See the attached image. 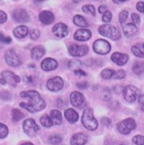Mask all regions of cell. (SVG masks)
<instances>
[{
    "label": "cell",
    "mask_w": 144,
    "mask_h": 145,
    "mask_svg": "<svg viewBox=\"0 0 144 145\" xmlns=\"http://www.w3.org/2000/svg\"><path fill=\"white\" fill-rule=\"evenodd\" d=\"M20 97L27 100L26 102H21L20 106L30 112H37L46 107V102L38 92L35 90L23 91L20 93Z\"/></svg>",
    "instance_id": "cell-1"
},
{
    "label": "cell",
    "mask_w": 144,
    "mask_h": 145,
    "mask_svg": "<svg viewBox=\"0 0 144 145\" xmlns=\"http://www.w3.org/2000/svg\"><path fill=\"white\" fill-rule=\"evenodd\" d=\"M82 125L90 131H94L98 128V121L93 116V110L92 108H87L84 110L81 116Z\"/></svg>",
    "instance_id": "cell-2"
},
{
    "label": "cell",
    "mask_w": 144,
    "mask_h": 145,
    "mask_svg": "<svg viewBox=\"0 0 144 145\" xmlns=\"http://www.w3.org/2000/svg\"><path fill=\"white\" fill-rule=\"evenodd\" d=\"M100 35L110 38L112 40H119L120 38V32L119 30L112 25H103L98 28Z\"/></svg>",
    "instance_id": "cell-3"
},
{
    "label": "cell",
    "mask_w": 144,
    "mask_h": 145,
    "mask_svg": "<svg viewBox=\"0 0 144 145\" xmlns=\"http://www.w3.org/2000/svg\"><path fill=\"white\" fill-rule=\"evenodd\" d=\"M136 127H137V123H136L135 120L132 118L125 119L117 125L118 131L121 134H124V135L130 134L131 133V131L136 129Z\"/></svg>",
    "instance_id": "cell-4"
},
{
    "label": "cell",
    "mask_w": 144,
    "mask_h": 145,
    "mask_svg": "<svg viewBox=\"0 0 144 145\" xmlns=\"http://www.w3.org/2000/svg\"><path fill=\"white\" fill-rule=\"evenodd\" d=\"M5 62L10 67H18L21 64V59L20 56L15 52L14 49H9L5 52Z\"/></svg>",
    "instance_id": "cell-5"
},
{
    "label": "cell",
    "mask_w": 144,
    "mask_h": 145,
    "mask_svg": "<svg viewBox=\"0 0 144 145\" xmlns=\"http://www.w3.org/2000/svg\"><path fill=\"white\" fill-rule=\"evenodd\" d=\"M123 96L127 102L133 103L139 97V90L133 85H128L123 90Z\"/></svg>",
    "instance_id": "cell-6"
},
{
    "label": "cell",
    "mask_w": 144,
    "mask_h": 145,
    "mask_svg": "<svg viewBox=\"0 0 144 145\" xmlns=\"http://www.w3.org/2000/svg\"><path fill=\"white\" fill-rule=\"evenodd\" d=\"M93 50L96 53L104 55L107 54L111 50V46L107 40H103V39H98L94 41L92 45Z\"/></svg>",
    "instance_id": "cell-7"
},
{
    "label": "cell",
    "mask_w": 144,
    "mask_h": 145,
    "mask_svg": "<svg viewBox=\"0 0 144 145\" xmlns=\"http://www.w3.org/2000/svg\"><path fill=\"white\" fill-rule=\"evenodd\" d=\"M23 129L25 133L29 137H34L36 133L40 130L39 126L33 119H26L23 123Z\"/></svg>",
    "instance_id": "cell-8"
},
{
    "label": "cell",
    "mask_w": 144,
    "mask_h": 145,
    "mask_svg": "<svg viewBox=\"0 0 144 145\" xmlns=\"http://www.w3.org/2000/svg\"><path fill=\"white\" fill-rule=\"evenodd\" d=\"M89 52V48L86 45H71L69 47V53L75 57H80L87 55Z\"/></svg>",
    "instance_id": "cell-9"
},
{
    "label": "cell",
    "mask_w": 144,
    "mask_h": 145,
    "mask_svg": "<svg viewBox=\"0 0 144 145\" xmlns=\"http://www.w3.org/2000/svg\"><path fill=\"white\" fill-rule=\"evenodd\" d=\"M63 87H64V80L62 79V78L59 76L54 77L48 79L47 82V88L53 92L59 91L63 89Z\"/></svg>",
    "instance_id": "cell-10"
},
{
    "label": "cell",
    "mask_w": 144,
    "mask_h": 145,
    "mask_svg": "<svg viewBox=\"0 0 144 145\" xmlns=\"http://www.w3.org/2000/svg\"><path fill=\"white\" fill-rule=\"evenodd\" d=\"M53 33L59 38H65L69 34V28L64 23H58L53 27Z\"/></svg>",
    "instance_id": "cell-11"
},
{
    "label": "cell",
    "mask_w": 144,
    "mask_h": 145,
    "mask_svg": "<svg viewBox=\"0 0 144 145\" xmlns=\"http://www.w3.org/2000/svg\"><path fill=\"white\" fill-rule=\"evenodd\" d=\"M13 18L15 21L19 23H26L30 20V16L28 13L22 8L15 9L13 13Z\"/></svg>",
    "instance_id": "cell-12"
},
{
    "label": "cell",
    "mask_w": 144,
    "mask_h": 145,
    "mask_svg": "<svg viewBox=\"0 0 144 145\" xmlns=\"http://www.w3.org/2000/svg\"><path fill=\"white\" fill-rule=\"evenodd\" d=\"M70 100H71V105L75 107H81L85 102L84 95L78 91L72 92L71 94V96H70Z\"/></svg>",
    "instance_id": "cell-13"
},
{
    "label": "cell",
    "mask_w": 144,
    "mask_h": 145,
    "mask_svg": "<svg viewBox=\"0 0 144 145\" xmlns=\"http://www.w3.org/2000/svg\"><path fill=\"white\" fill-rule=\"evenodd\" d=\"M59 64H58V62L54 59V58H51V57H48V58H45L42 63H41V68L42 70L44 71H53V70H55L57 68H58Z\"/></svg>",
    "instance_id": "cell-14"
},
{
    "label": "cell",
    "mask_w": 144,
    "mask_h": 145,
    "mask_svg": "<svg viewBox=\"0 0 144 145\" xmlns=\"http://www.w3.org/2000/svg\"><path fill=\"white\" fill-rule=\"evenodd\" d=\"M2 78H3L7 83H9L13 86H16V84L20 81V78L18 75L15 74L13 72L7 71V70L2 72Z\"/></svg>",
    "instance_id": "cell-15"
},
{
    "label": "cell",
    "mask_w": 144,
    "mask_h": 145,
    "mask_svg": "<svg viewBox=\"0 0 144 145\" xmlns=\"http://www.w3.org/2000/svg\"><path fill=\"white\" fill-rule=\"evenodd\" d=\"M129 57L127 54L120 53V52H114L111 56V60L118 66H123L128 62Z\"/></svg>",
    "instance_id": "cell-16"
},
{
    "label": "cell",
    "mask_w": 144,
    "mask_h": 145,
    "mask_svg": "<svg viewBox=\"0 0 144 145\" xmlns=\"http://www.w3.org/2000/svg\"><path fill=\"white\" fill-rule=\"evenodd\" d=\"M39 20L44 25H51L52 23H54V21L55 20V17H54V14L52 12L48 11V10H44V11L40 13Z\"/></svg>",
    "instance_id": "cell-17"
},
{
    "label": "cell",
    "mask_w": 144,
    "mask_h": 145,
    "mask_svg": "<svg viewBox=\"0 0 144 145\" xmlns=\"http://www.w3.org/2000/svg\"><path fill=\"white\" fill-rule=\"evenodd\" d=\"M92 37V32L89 30L87 29H80L78 31H75V33L74 34V38L76 40L79 41H85L89 40Z\"/></svg>",
    "instance_id": "cell-18"
},
{
    "label": "cell",
    "mask_w": 144,
    "mask_h": 145,
    "mask_svg": "<svg viewBox=\"0 0 144 145\" xmlns=\"http://www.w3.org/2000/svg\"><path fill=\"white\" fill-rule=\"evenodd\" d=\"M87 141V137L84 133H76L71 139V145H85Z\"/></svg>",
    "instance_id": "cell-19"
},
{
    "label": "cell",
    "mask_w": 144,
    "mask_h": 145,
    "mask_svg": "<svg viewBox=\"0 0 144 145\" xmlns=\"http://www.w3.org/2000/svg\"><path fill=\"white\" fill-rule=\"evenodd\" d=\"M65 116L66 118V120L70 122V123H75L78 121L79 119V116L78 113L74 110V109L69 108L67 110H65Z\"/></svg>",
    "instance_id": "cell-20"
},
{
    "label": "cell",
    "mask_w": 144,
    "mask_h": 145,
    "mask_svg": "<svg viewBox=\"0 0 144 145\" xmlns=\"http://www.w3.org/2000/svg\"><path fill=\"white\" fill-rule=\"evenodd\" d=\"M123 32H124L125 36H127V37L133 36L137 32V27L136 24H134V23L126 24L123 27Z\"/></svg>",
    "instance_id": "cell-21"
},
{
    "label": "cell",
    "mask_w": 144,
    "mask_h": 145,
    "mask_svg": "<svg viewBox=\"0 0 144 145\" xmlns=\"http://www.w3.org/2000/svg\"><path fill=\"white\" fill-rule=\"evenodd\" d=\"M44 54H45V49L42 46H36L35 47H33L31 52V56L32 59L34 60L41 59Z\"/></svg>",
    "instance_id": "cell-22"
},
{
    "label": "cell",
    "mask_w": 144,
    "mask_h": 145,
    "mask_svg": "<svg viewBox=\"0 0 144 145\" xmlns=\"http://www.w3.org/2000/svg\"><path fill=\"white\" fill-rule=\"evenodd\" d=\"M28 32H29V30L25 25H20V26L15 28L14 31H13L14 36L17 37V38H24V37H26L27 36Z\"/></svg>",
    "instance_id": "cell-23"
},
{
    "label": "cell",
    "mask_w": 144,
    "mask_h": 145,
    "mask_svg": "<svg viewBox=\"0 0 144 145\" xmlns=\"http://www.w3.org/2000/svg\"><path fill=\"white\" fill-rule=\"evenodd\" d=\"M131 52L137 57H144V42L134 45L131 47Z\"/></svg>",
    "instance_id": "cell-24"
},
{
    "label": "cell",
    "mask_w": 144,
    "mask_h": 145,
    "mask_svg": "<svg viewBox=\"0 0 144 145\" xmlns=\"http://www.w3.org/2000/svg\"><path fill=\"white\" fill-rule=\"evenodd\" d=\"M50 116L54 121V124L56 125H60L63 121V117H62V114L59 110H52L50 111Z\"/></svg>",
    "instance_id": "cell-25"
},
{
    "label": "cell",
    "mask_w": 144,
    "mask_h": 145,
    "mask_svg": "<svg viewBox=\"0 0 144 145\" xmlns=\"http://www.w3.org/2000/svg\"><path fill=\"white\" fill-rule=\"evenodd\" d=\"M73 22L75 25L80 26V27H87L88 26V22L87 21V20L82 17L81 15H75L73 18Z\"/></svg>",
    "instance_id": "cell-26"
},
{
    "label": "cell",
    "mask_w": 144,
    "mask_h": 145,
    "mask_svg": "<svg viewBox=\"0 0 144 145\" xmlns=\"http://www.w3.org/2000/svg\"><path fill=\"white\" fill-rule=\"evenodd\" d=\"M132 70L135 74L138 76L143 75L144 73V62H141V61L136 62L133 65Z\"/></svg>",
    "instance_id": "cell-27"
},
{
    "label": "cell",
    "mask_w": 144,
    "mask_h": 145,
    "mask_svg": "<svg viewBox=\"0 0 144 145\" xmlns=\"http://www.w3.org/2000/svg\"><path fill=\"white\" fill-rule=\"evenodd\" d=\"M40 122L44 127H51L54 125V121L51 118V116L48 115H44L40 118Z\"/></svg>",
    "instance_id": "cell-28"
},
{
    "label": "cell",
    "mask_w": 144,
    "mask_h": 145,
    "mask_svg": "<svg viewBox=\"0 0 144 145\" xmlns=\"http://www.w3.org/2000/svg\"><path fill=\"white\" fill-rule=\"evenodd\" d=\"M24 113L21 112L20 110L18 109H13L12 110V118L14 121H18L20 119H22L24 117Z\"/></svg>",
    "instance_id": "cell-29"
},
{
    "label": "cell",
    "mask_w": 144,
    "mask_h": 145,
    "mask_svg": "<svg viewBox=\"0 0 144 145\" xmlns=\"http://www.w3.org/2000/svg\"><path fill=\"white\" fill-rule=\"evenodd\" d=\"M62 141H63V138H62L60 135H59V134L52 135V136H50L49 138H48V142H49L51 144L54 145L59 144Z\"/></svg>",
    "instance_id": "cell-30"
},
{
    "label": "cell",
    "mask_w": 144,
    "mask_h": 145,
    "mask_svg": "<svg viewBox=\"0 0 144 145\" xmlns=\"http://www.w3.org/2000/svg\"><path fill=\"white\" fill-rule=\"evenodd\" d=\"M82 66V63L79 60H71L68 63V67L71 69V70H76L81 69V67Z\"/></svg>",
    "instance_id": "cell-31"
},
{
    "label": "cell",
    "mask_w": 144,
    "mask_h": 145,
    "mask_svg": "<svg viewBox=\"0 0 144 145\" xmlns=\"http://www.w3.org/2000/svg\"><path fill=\"white\" fill-rule=\"evenodd\" d=\"M82 11L86 14H89L92 16H94L96 14V9L94 8L93 5H91V4H87V5H84L82 7Z\"/></svg>",
    "instance_id": "cell-32"
},
{
    "label": "cell",
    "mask_w": 144,
    "mask_h": 145,
    "mask_svg": "<svg viewBox=\"0 0 144 145\" xmlns=\"http://www.w3.org/2000/svg\"><path fill=\"white\" fill-rule=\"evenodd\" d=\"M114 72L115 71L111 69H105L101 72V76L104 79H109V78H112L114 77Z\"/></svg>",
    "instance_id": "cell-33"
},
{
    "label": "cell",
    "mask_w": 144,
    "mask_h": 145,
    "mask_svg": "<svg viewBox=\"0 0 144 145\" xmlns=\"http://www.w3.org/2000/svg\"><path fill=\"white\" fill-rule=\"evenodd\" d=\"M8 133H9V130L7 126L0 122V138H6Z\"/></svg>",
    "instance_id": "cell-34"
},
{
    "label": "cell",
    "mask_w": 144,
    "mask_h": 145,
    "mask_svg": "<svg viewBox=\"0 0 144 145\" xmlns=\"http://www.w3.org/2000/svg\"><path fill=\"white\" fill-rule=\"evenodd\" d=\"M132 142L137 145H144V137L142 135H137L132 138Z\"/></svg>",
    "instance_id": "cell-35"
},
{
    "label": "cell",
    "mask_w": 144,
    "mask_h": 145,
    "mask_svg": "<svg viewBox=\"0 0 144 145\" xmlns=\"http://www.w3.org/2000/svg\"><path fill=\"white\" fill-rule=\"evenodd\" d=\"M112 18H113L112 13H111L110 11L107 10L105 13H104V14H103V18H102V20H103V21H104V22H105V23H108V22H110V21H111Z\"/></svg>",
    "instance_id": "cell-36"
},
{
    "label": "cell",
    "mask_w": 144,
    "mask_h": 145,
    "mask_svg": "<svg viewBox=\"0 0 144 145\" xmlns=\"http://www.w3.org/2000/svg\"><path fill=\"white\" fill-rule=\"evenodd\" d=\"M126 72L124 70L120 69V70L114 72V74L113 78H115V79H122V78H124L126 77Z\"/></svg>",
    "instance_id": "cell-37"
},
{
    "label": "cell",
    "mask_w": 144,
    "mask_h": 145,
    "mask_svg": "<svg viewBox=\"0 0 144 145\" xmlns=\"http://www.w3.org/2000/svg\"><path fill=\"white\" fill-rule=\"evenodd\" d=\"M102 98L104 101H109L111 99V92L108 89H104L102 93Z\"/></svg>",
    "instance_id": "cell-38"
},
{
    "label": "cell",
    "mask_w": 144,
    "mask_h": 145,
    "mask_svg": "<svg viewBox=\"0 0 144 145\" xmlns=\"http://www.w3.org/2000/svg\"><path fill=\"white\" fill-rule=\"evenodd\" d=\"M127 18H128V12L126 11V10H123V11L120 14V15H119V20H120V22L121 24H123V23L126 20Z\"/></svg>",
    "instance_id": "cell-39"
},
{
    "label": "cell",
    "mask_w": 144,
    "mask_h": 145,
    "mask_svg": "<svg viewBox=\"0 0 144 145\" xmlns=\"http://www.w3.org/2000/svg\"><path fill=\"white\" fill-rule=\"evenodd\" d=\"M12 41V39L9 36H5L4 35L0 33V42L3 43H6V44H9Z\"/></svg>",
    "instance_id": "cell-40"
},
{
    "label": "cell",
    "mask_w": 144,
    "mask_h": 145,
    "mask_svg": "<svg viewBox=\"0 0 144 145\" xmlns=\"http://www.w3.org/2000/svg\"><path fill=\"white\" fill-rule=\"evenodd\" d=\"M30 36H31V39H32V40H36V39H38L39 36H40V31H39L38 30H36V29H33V30L31 31V33H30Z\"/></svg>",
    "instance_id": "cell-41"
},
{
    "label": "cell",
    "mask_w": 144,
    "mask_h": 145,
    "mask_svg": "<svg viewBox=\"0 0 144 145\" xmlns=\"http://www.w3.org/2000/svg\"><path fill=\"white\" fill-rule=\"evenodd\" d=\"M131 20H132L133 23L136 24V25H138V24L140 23V21H141L139 15L137 14H135V13H133V14H131Z\"/></svg>",
    "instance_id": "cell-42"
},
{
    "label": "cell",
    "mask_w": 144,
    "mask_h": 145,
    "mask_svg": "<svg viewBox=\"0 0 144 145\" xmlns=\"http://www.w3.org/2000/svg\"><path fill=\"white\" fill-rule=\"evenodd\" d=\"M76 86L79 88V89H87L88 88V86H89V84H88V83L87 82H80V83H77V84H76Z\"/></svg>",
    "instance_id": "cell-43"
},
{
    "label": "cell",
    "mask_w": 144,
    "mask_h": 145,
    "mask_svg": "<svg viewBox=\"0 0 144 145\" xmlns=\"http://www.w3.org/2000/svg\"><path fill=\"white\" fill-rule=\"evenodd\" d=\"M0 98L3 99V100H5V101H8L11 98V95L9 92H1L0 93Z\"/></svg>",
    "instance_id": "cell-44"
},
{
    "label": "cell",
    "mask_w": 144,
    "mask_h": 145,
    "mask_svg": "<svg viewBox=\"0 0 144 145\" xmlns=\"http://www.w3.org/2000/svg\"><path fill=\"white\" fill-rule=\"evenodd\" d=\"M7 20V14L3 12L0 10V24H3L4 22H6Z\"/></svg>",
    "instance_id": "cell-45"
},
{
    "label": "cell",
    "mask_w": 144,
    "mask_h": 145,
    "mask_svg": "<svg viewBox=\"0 0 144 145\" xmlns=\"http://www.w3.org/2000/svg\"><path fill=\"white\" fill-rule=\"evenodd\" d=\"M137 9L141 12V13H144V3L143 2H138L137 3Z\"/></svg>",
    "instance_id": "cell-46"
},
{
    "label": "cell",
    "mask_w": 144,
    "mask_h": 145,
    "mask_svg": "<svg viewBox=\"0 0 144 145\" xmlns=\"http://www.w3.org/2000/svg\"><path fill=\"white\" fill-rule=\"evenodd\" d=\"M138 102H139V105H140L141 109L143 110H144V95H139V97H138Z\"/></svg>",
    "instance_id": "cell-47"
},
{
    "label": "cell",
    "mask_w": 144,
    "mask_h": 145,
    "mask_svg": "<svg viewBox=\"0 0 144 145\" xmlns=\"http://www.w3.org/2000/svg\"><path fill=\"white\" fill-rule=\"evenodd\" d=\"M74 72H75V75H77V76H87V73L84 72L82 69H81L75 70Z\"/></svg>",
    "instance_id": "cell-48"
},
{
    "label": "cell",
    "mask_w": 144,
    "mask_h": 145,
    "mask_svg": "<svg viewBox=\"0 0 144 145\" xmlns=\"http://www.w3.org/2000/svg\"><path fill=\"white\" fill-rule=\"evenodd\" d=\"M107 10H108V9H107V7H106V6H104V5L100 6V7L98 8V11H99V13H100V14H104V13H105Z\"/></svg>",
    "instance_id": "cell-49"
},
{
    "label": "cell",
    "mask_w": 144,
    "mask_h": 145,
    "mask_svg": "<svg viewBox=\"0 0 144 145\" xmlns=\"http://www.w3.org/2000/svg\"><path fill=\"white\" fill-rule=\"evenodd\" d=\"M102 121L104 123V124H106V125H109L110 123H111V121H110V119H108L107 117H104V118H103L102 119Z\"/></svg>",
    "instance_id": "cell-50"
},
{
    "label": "cell",
    "mask_w": 144,
    "mask_h": 145,
    "mask_svg": "<svg viewBox=\"0 0 144 145\" xmlns=\"http://www.w3.org/2000/svg\"><path fill=\"white\" fill-rule=\"evenodd\" d=\"M0 83L2 84H7V82H6V80L3 78H2L1 79H0Z\"/></svg>",
    "instance_id": "cell-51"
},
{
    "label": "cell",
    "mask_w": 144,
    "mask_h": 145,
    "mask_svg": "<svg viewBox=\"0 0 144 145\" xmlns=\"http://www.w3.org/2000/svg\"><path fill=\"white\" fill-rule=\"evenodd\" d=\"M113 1H114V3H121V2H126V1H127V0H113Z\"/></svg>",
    "instance_id": "cell-52"
},
{
    "label": "cell",
    "mask_w": 144,
    "mask_h": 145,
    "mask_svg": "<svg viewBox=\"0 0 144 145\" xmlns=\"http://www.w3.org/2000/svg\"><path fill=\"white\" fill-rule=\"evenodd\" d=\"M21 145H34V144H32V143H24V144H22Z\"/></svg>",
    "instance_id": "cell-53"
},
{
    "label": "cell",
    "mask_w": 144,
    "mask_h": 145,
    "mask_svg": "<svg viewBox=\"0 0 144 145\" xmlns=\"http://www.w3.org/2000/svg\"><path fill=\"white\" fill-rule=\"evenodd\" d=\"M81 1V0H73V2L75 3H80Z\"/></svg>",
    "instance_id": "cell-54"
},
{
    "label": "cell",
    "mask_w": 144,
    "mask_h": 145,
    "mask_svg": "<svg viewBox=\"0 0 144 145\" xmlns=\"http://www.w3.org/2000/svg\"><path fill=\"white\" fill-rule=\"evenodd\" d=\"M34 1L38 2V3H41V2H44V1H46V0H34Z\"/></svg>",
    "instance_id": "cell-55"
},
{
    "label": "cell",
    "mask_w": 144,
    "mask_h": 145,
    "mask_svg": "<svg viewBox=\"0 0 144 145\" xmlns=\"http://www.w3.org/2000/svg\"><path fill=\"white\" fill-rule=\"evenodd\" d=\"M121 145H125V144H121Z\"/></svg>",
    "instance_id": "cell-56"
}]
</instances>
